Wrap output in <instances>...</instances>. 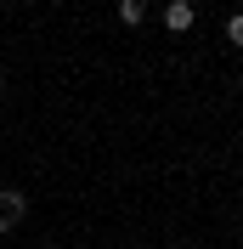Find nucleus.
Instances as JSON below:
<instances>
[{"instance_id": "3", "label": "nucleus", "mask_w": 243, "mask_h": 249, "mask_svg": "<svg viewBox=\"0 0 243 249\" xmlns=\"http://www.w3.org/2000/svg\"><path fill=\"white\" fill-rule=\"evenodd\" d=\"M119 23L124 29H141L147 23V0H119Z\"/></svg>"}, {"instance_id": "4", "label": "nucleus", "mask_w": 243, "mask_h": 249, "mask_svg": "<svg viewBox=\"0 0 243 249\" xmlns=\"http://www.w3.org/2000/svg\"><path fill=\"white\" fill-rule=\"evenodd\" d=\"M226 40H232V46H243V12L226 17Z\"/></svg>"}, {"instance_id": "6", "label": "nucleus", "mask_w": 243, "mask_h": 249, "mask_svg": "<svg viewBox=\"0 0 243 249\" xmlns=\"http://www.w3.org/2000/svg\"><path fill=\"white\" fill-rule=\"evenodd\" d=\"M46 249H57V244H46Z\"/></svg>"}, {"instance_id": "2", "label": "nucleus", "mask_w": 243, "mask_h": 249, "mask_svg": "<svg viewBox=\"0 0 243 249\" xmlns=\"http://www.w3.org/2000/svg\"><path fill=\"white\" fill-rule=\"evenodd\" d=\"M192 23H198L192 0H170V6H164V29H170V34H187Z\"/></svg>"}, {"instance_id": "7", "label": "nucleus", "mask_w": 243, "mask_h": 249, "mask_svg": "<svg viewBox=\"0 0 243 249\" xmlns=\"http://www.w3.org/2000/svg\"><path fill=\"white\" fill-rule=\"evenodd\" d=\"M238 249H243V244H238Z\"/></svg>"}, {"instance_id": "5", "label": "nucleus", "mask_w": 243, "mask_h": 249, "mask_svg": "<svg viewBox=\"0 0 243 249\" xmlns=\"http://www.w3.org/2000/svg\"><path fill=\"white\" fill-rule=\"evenodd\" d=\"M0 91H6V74H0Z\"/></svg>"}, {"instance_id": "1", "label": "nucleus", "mask_w": 243, "mask_h": 249, "mask_svg": "<svg viewBox=\"0 0 243 249\" xmlns=\"http://www.w3.org/2000/svg\"><path fill=\"white\" fill-rule=\"evenodd\" d=\"M23 215H29V198L6 187V193H0V238L12 232V227H17V221H23Z\"/></svg>"}]
</instances>
